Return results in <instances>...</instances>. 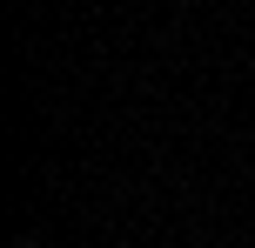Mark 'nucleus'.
Returning <instances> with one entry per match:
<instances>
[{"mask_svg": "<svg viewBox=\"0 0 255 248\" xmlns=\"http://www.w3.org/2000/svg\"><path fill=\"white\" fill-rule=\"evenodd\" d=\"M13 248H34V242H13Z\"/></svg>", "mask_w": 255, "mask_h": 248, "instance_id": "1", "label": "nucleus"}]
</instances>
